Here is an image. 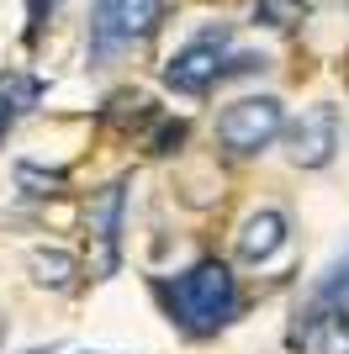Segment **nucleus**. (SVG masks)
<instances>
[{
	"label": "nucleus",
	"mask_w": 349,
	"mask_h": 354,
	"mask_svg": "<svg viewBox=\"0 0 349 354\" xmlns=\"http://www.w3.org/2000/svg\"><path fill=\"white\" fill-rule=\"evenodd\" d=\"M170 307L190 333H217L233 312H238L233 270L222 265V259H202L190 275H180V281L170 286Z\"/></svg>",
	"instance_id": "obj_1"
},
{
	"label": "nucleus",
	"mask_w": 349,
	"mask_h": 354,
	"mask_svg": "<svg viewBox=\"0 0 349 354\" xmlns=\"http://www.w3.org/2000/svg\"><path fill=\"white\" fill-rule=\"evenodd\" d=\"M159 16H164V0H101L90 16V48L96 53L132 48L138 37L159 27Z\"/></svg>",
	"instance_id": "obj_2"
},
{
	"label": "nucleus",
	"mask_w": 349,
	"mask_h": 354,
	"mask_svg": "<svg viewBox=\"0 0 349 354\" xmlns=\"http://www.w3.org/2000/svg\"><path fill=\"white\" fill-rule=\"evenodd\" d=\"M280 127H286V111H280L276 95H249V101L228 106L217 117V138L233 153H260L265 143H276Z\"/></svg>",
	"instance_id": "obj_3"
},
{
	"label": "nucleus",
	"mask_w": 349,
	"mask_h": 354,
	"mask_svg": "<svg viewBox=\"0 0 349 354\" xmlns=\"http://www.w3.org/2000/svg\"><path fill=\"white\" fill-rule=\"evenodd\" d=\"M164 80L180 95H206L222 80V37H196L190 48H180L170 59V69H164Z\"/></svg>",
	"instance_id": "obj_4"
},
{
	"label": "nucleus",
	"mask_w": 349,
	"mask_h": 354,
	"mask_svg": "<svg viewBox=\"0 0 349 354\" xmlns=\"http://www.w3.org/2000/svg\"><path fill=\"white\" fill-rule=\"evenodd\" d=\"M334 138H339V111L334 106H312L291 127V159L302 164V169H318V164L334 159Z\"/></svg>",
	"instance_id": "obj_5"
},
{
	"label": "nucleus",
	"mask_w": 349,
	"mask_h": 354,
	"mask_svg": "<svg viewBox=\"0 0 349 354\" xmlns=\"http://www.w3.org/2000/svg\"><path fill=\"white\" fill-rule=\"evenodd\" d=\"M286 249V217L280 212H254V217L244 222V233H238V254H244L249 265H265V259H276V254Z\"/></svg>",
	"instance_id": "obj_6"
},
{
	"label": "nucleus",
	"mask_w": 349,
	"mask_h": 354,
	"mask_svg": "<svg viewBox=\"0 0 349 354\" xmlns=\"http://www.w3.org/2000/svg\"><path fill=\"white\" fill-rule=\"evenodd\" d=\"M296 344H302V354H349V312H312Z\"/></svg>",
	"instance_id": "obj_7"
},
{
	"label": "nucleus",
	"mask_w": 349,
	"mask_h": 354,
	"mask_svg": "<svg viewBox=\"0 0 349 354\" xmlns=\"http://www.w3.org/2000/svg\"><path fill=\"white\" fill-rule=\"evenodd\" d=\"M32 275H37V286L64 291V286L74 281V254H64V249H32Z\"/></svg>",
	"instance_id": "obj_8"
},
{
	"label": "nucleus",
	"mask_w": 349,
	"mask_h": 354,
	"mask_svg": "<svg viewBox=\"0 0 349 354\" xmlns=\"http://www.w3.org/2000/svg\"><path fill=\"white\" fill-rule=\"evenodd\" d=\"M302 0H260V21H270V27H291V21H302Z\"/></svg>",
	"instance_id": "obj_9"
},
{
	"label": "nucleus",
	"mask_w": 349,
	"mask_h": 354,
	"mask_svg": "<svg viewBox=\"0 0 349 354\" xmlns=\"http://www.w3.org/2000/svg\"><path fill=\"white\" fill-rule=\"evenodd\" d=\"M16 180H21V185H37L32 196H53L58 185H64V175H37L32 164H21V169H16Z\"/></svg>",
	"instance_id": "obj_10"
},
{
	"label": "nucleus",
	"mask_w": 349,
	"mask_h": 354,
	"mask_svg": "<svg viewBox=\"0 0 349 354\" xmlns=\"http://www.w3.org/2000/svg\"><path fill=\"white\" fill-rule=\"evenodd\" d=\"M6 122H11V95L0 90V133H6Z\"/></svg>",
	"instance_id": "obj_11"
}]
</instances>
